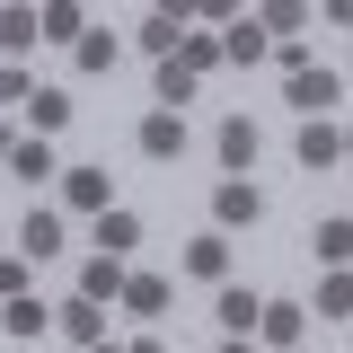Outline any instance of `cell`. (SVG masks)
Listing matches in <instances>:
<instances>
[{
  "label": "cell",
  "instance_id": "cell-1",
  "mask_svg": "<svg viewBox=\"0 0 353 353\" xmlns=\"http://www.w3.org/2000/svg\"><path fill=\"white\" fill-rule=\"evenodd\" d=\"M256 221H265V185L256 176H221L212 185V230L230 239V230H256Z\"/></svg>",
  "mask_w": 353,
  "mask_h": 353
},
{
  "label": "cell",
  "instance_id": "cell-2",
  "mask_svg": "<svg viewBox=\"0 0 353 353\" xmlns=\"http://www.w3.org/2000/svg\"><path fill=\"white\" fill-rule=\"evenodd\" d=\"M212 159H221V176H256V159H265V132L248 124V115H221V132H212Z\"/></svg>",
  "mask_w": 353,
  "mask_h": 353
},
{
  "label": "cell",
  "instance_id": "cell-3",
  "mask_svg": "<svg viewBox=\"0 0 353 353\" xmlns=\"http://www.w3.org/2000/svg\"><path fill=\"white\" fill-rule=\"evenodd\" d=\"M53 185H62V212H88V221L115 212V176H106V168H62Z\"/></svg>",
  "mask_w": 353,
  "mask_h": 353
},
{
  "label": "cell",
  "instance_id": "cell-4",
  "mask_svg": "<svg viewBox=\"0 0 353 353\" xmlns=\"http://www.w3.org/2000/svg\"><path fill=\"white\" fill-rule=\"evenodd\" d=\"M292 159H301L309 176H318V168H345V132H336V115H318V124L292 132Z\"/></svg>",
  "mask_w": 353,
  "mask_h": 353
},
{
  "label": "cell",
  "instance_id": "cell-5",
  "mask_svg": "<svg viewBox=\"0 0 353 353\" xmlns=\"http://www.w3.org/2000/svg\"><path fill=\"white\" fill-rule=\"evenodd\" d=\"M132 150H141V159H185V115L150 106V115L132 124Z\"/></svg>",
  "mask_w": 353,
  "mask_h": 353
},
{
  "label": "cell",
  "instance_id": "cell-6",
  "mask_svg": "<svg viewBox=\"0 0 353 353\" xmlns=\"http://www.w3.org/2000/svg\"><path fill=\"white\" fill-rule=\"evenodd\" d=\"M283 97H292V106H301V124H318V115H327V106H345V80H336V71H318V62H309V71H292V88H283Z\"/></svg>",
  "mask_w": 353,
  "mask_h": 353
},
{
  "label": "cell",
  "instance_id": "cell-7",
  "mask_svg": "<svg viewBox=\"0 0 353 353\" xmlns=\"http://www.w3.org/2000/svg\"><path fill=\"white\" fill-rule=\"evenodd\" d=\"M256 336H265L274 353H301V336H309V309H301V301H265V309H256Z\"/></svg>",
  "mask_w": 353,
  "mask_h": 353
},
{
  "label": "cell",
  "instance_id": "cell-8",
  "mask_svg": "<svg viewBox=\"0 0 353 353\" xmlns=\"http://www.w3.org/2000/svg\"><path fill=\"white\" fill-rule=\"evenodd\" d=\"M185 274H194V283H230V239H221V230H194V239H185Z\"/></svg>",
  "mask_w": 353,
  "mask_h": 353
},
{
  "label": "cell",
  "instance_id": "cell-9",
  "mask_svg": "<svg viewBox=\"0 0 353 353\" xmlns=\"http://www.w3.org/2000/svg\"><path fill=\"white\" fill-rule=\"evenodd\" d=\"M18 256H27V265L62 256V212H53V203H36V212L18 221Z\"/></svg>",
  "mask_w": 353,
  "mask_h": 353
},
{
  "label": "cell",
  "instance_id": "cell-10",
  "mask_svg": "<svg viewBox=\"0 0 353 353\" xmlns=\"http://www.w3.org/2000/svg\"><path fill=\"white\" fill-rule=\"evenodd\" d=\"M256 292H239V283H221V301H212V327L221 336H239V345H248V336H256Z\"/></svg>",
  "mask_w": 353,
  "mask_h": 353
},
{
  "label": "cell",
  "instance_id": "cell-11",
  "mask_svg": "<svg viewBox=\"0 0 353 353\" xmlns=\"http://www.w3.org/2000/svg\"><path fill=\"white\" fill-rule=\"evenodd\" d=\"M53 327H62V336H71L80 353H88V345H106V309H97V301H80V292L53 309Z\"/></svg>",
  "mask_w": 353,
  "mask_h": 353
},
{
  "label": "cell",
  "instance_id": "cell-12",
  "mask_svg": "<svg viewBox=\"0 0 353 353\" xmlns=\"http://www.w3.org/2000/svg\"><path fill=\"white\" fill-rule=\"evenodd\" d=\"M88 36V9L80 0H44L36 9V44H80Z\"/></svg>",
  "mask_w": 353,
  "mask_h": 353
},
{
  "label": "cell",
  "instance_id": "cell-13",
  "mask_svg": "<svg viewBox=\"0 0 353 353\" xmlns=\"http://www.w3.org/2000/svg\"><path fill=\"white\" fill-rule=\"evenodd\" d=\"M44 327H53V309H44L36 292H18V301H0V336H18V345H36Z\"/></svg>",
  "mask_w": 353,
  "mask_h": 353
},
{
  "label": "cell",
  "instance_id": "cell-14",
  "mask_svg": "<svg viewBox=\"0 0 353 353\" xmlns=\"http://www.w3.org/2000/svg\"><path fill=\"white\" fill-rule=\"evenodd\" d=\"M309 256L327 265V274H345V256H353V221H345V212H327L318 230H309Z\"/></svg>",
  "mask_w": 353,
  "mask_h": 353
},
{
  "label": "cell",
  "instance_id": "cell-15",
  "mask_svg": "<svg viewBox=\"0 0 353 353\" xmlns=\"http://www.w3.org/2000/svg\"><path fill=\"white\" fill-rule=\"evenodd\" d=\"M176 36H185V9H150V18L132 27V44H141L150 62H168V53H176Z\"/></svg>",
  "mask_w": 353,
  "mask_h": 353
},
{
  "label": "cell",
  "instance_id": "cell-16",
  "mask_svg": "<svg viewBox=\"0 0 353 353\" xmlns=\"http://www.w3.org/2000/svg\"><path fill=\"white\" fill-rule=\"evenodd\" d=\"M132 248H141V212H124V203H115V212H97V256L124 265Z\"/></svg>",
  "mask_w": 353,
  "mask_h": 353
},
{
  "label": "cell",
  "instance_id": "cell-17",
  "mask_svg": "<svg viewBox=\"0 0 353 353\" xmlns=\"http://www.w3.org/2000/svg\"><path fill=\"white\" fill-rule=\"evenodd\" d=\"M168 301H176L168 274H124V309L132 318H168Z\"/></svg>",
  "mask_w": 353,
  "mask_h": 353
},
{
  "label": "cell",
  "instance_id": "cell-18",
  "mask_svg": "<svg viewBox=\"0 0 353 353\" xmlns=\"http://www.w3.org/2000/svg\"><path fill=\"white\" fill-rule=\"evenodd\" d=\"M27 115H36V141H53L80 106H71V88H27Z\"/></svg>",
  "mask_w": 353,
  "mask_h": 353
},
{
  "label": "cell",
  "instance_id": "cell-19",
  "mask_svg": "<svg viewBox=\"0 0 353 353\" xmlns=\"http://www.w3.org/2000/svg\"><path fill=\"white\" fill-rule=\"evenodd\" d=\"M9 176H27V185H44V176H62V159H53V141H9V159H0Z\"/></svg>",
  "mask_w": 353,
  "mask_h": 353
},
{
  "label": "cell",
  "instance_id": "cell-20",
  "mask_svg": "<svg viewBox=\"0 0 353 353\" xmlns=\"http://www.w3.org/2000/svg\"><path fill=\"white\" fill-rule=\"evenodd\" d=\"M318 18V9H301V0H274V9H256V27H265V44H301V27Z\"/></svg>",
  "mask_w": 353,
  "mask_h": 353
},
{
  "label": "cell",
  "instance_id": "cell-21",
  "mask_svg": "<svg viewBox=\"0 0 353 353\" xmlns=\"http://www.w3.org/2000/svg\"><path fill=\"white\" fill-rule=\"evenodd\" d=\"M80 301H97V309L124 301V265H115V256H88V265H80Z\"/></svg>",
  "mask_w": 353,
  "mask_h": 353
},
{
  "label": "cell",
  "instance_id": "cell-22",
  "mask_svg": "<svg viewBox=\"0 0 353 353\" xmlns=\"http://www.w3.org/2000/svg\"><path fill=\"white\" fill-rule=\"evenodd\" d=\"M221 62H265V27H256V9L221 27Z\"/></svg>",
  "mask_w": 353,
  "mask_h": 353
},
{
  "label": "cell",
  "instance_id": "cell-23",
  "mask_svg": "<svg viewBox=\"0 0 353 353\" xmlns=\"http://www.w3.org/2000/svg\"><path fill=\"white\" fill-rule=\"evenodd\" d=\"M71 62H80V71H115V62H124V36H115V27H88V36L71 44Z\"/></svg>",
  "mask_w": 353,
  "mask_h": 353
},
{
  "label": "cell",
  "instance_id": "cell-24",
  "mask_svg": "<svg viewBox=\"0 0 353 353\" xmlns=\"http://www.w3.org/2000/svg\"><path fill=\"white\" fill-rule=\"evenodd\" d=\"M0 53H36V9H0Z\"/></svg>",
  "mask_w": 353,
  "mask_h": 353
},
{
  "label": "cell",
  "instance_id": "cell-25",
  "mask_svg": "<svg viewBox=\"0 0 353 353\" xmlns=\"http://www.w3.org/2000/svg\"><path fill=\"white\" fill-rule=\"evenodd\" d=\"M345 309H353V283H345V274H327V283H318V309H309V318H327V327H336Z\"/></svg>",
  "mask_w": 353,
  "mask_h": 353
},
{
  "label": "cell",
  "instance_id": "cell-26",
  "mask_svg": "<svg viewBox=\"0 0 353 353\" xmlns=\"http://www.w3.org/2000/svg\"><path fill=\"white\" fill-rule=\"evenodd\" d=\"M27 274H36L27 256H0V301H18V292H27Z\"/></svg>",
  "mask_w": 353,
  "mask_h": 353
},
{
  "label": "cell",
  "instance_id": "cell-27",
  "mask_svg": "<svg viewBox=\"0 0 353 353\" xmlns=\"http://www.w3.org/2000/svg\"><path fill=\"white\" fill-rule=\"evenodd\" d=\"M27 88H36V80H27L18 62H0V106H27Z\"/></svg>",
  "mask_w": 353,
  "mask_h": 353
},
{
  "label": "cell",
  "instance_id": "cell-28",
  "mask_svg": "<svg viewBox=\"0 0 353 353\" xmlns=\"http://www.w3.org/2000/svg\"><path fill=\"white\" fill-rule=\"evenodd\" d=\"M124 353H168V345H159V336H141V345H124Z\"/></svg>",
  "mask_w": 353,
  "mask_h": 353
},
{
  "label": "cell",
  "instance_id": "cell-29",
  "mask_svg": "<svg viewBox=\"0 0 353 353\" xmlns=\"http://www.w3.org/2000/svg\"><path fill=\"white\" fill-rule=\"evenodd\" d=\"M221 353H256V345H239V336H230V345H221Z\"/></svg>",
  "mask_w": 353,
  "mask_h": 353
},
{
  "label": "cell",
  "instance_id": "cell-30",
  "mask_svg": "<svg viewBox=\"0 0 353 353\" xmlns=\"http://www.w3.org/2000/svg\"><path fill=\"white\" fill-rule=\"evenodd\" d=\"M0 159H9V124H0Z\"/></svg>",
  "mask_w": 353,
  "mask_h": 353
},
{
  "label": "cell",
  "instance_id": "cell-31",
  "mask_svg": "<svg viewBox=\"0 0 353 353\" xmlns=\"http://www.w3.org/2000/svg\"><path fill=\"white\" fill-rule=\"evenodd\" d=\"M88 353H124V345H88Z\"/></svg>",
  "mask_w": 353,
  "mask_h": 353
}]
</instances>
